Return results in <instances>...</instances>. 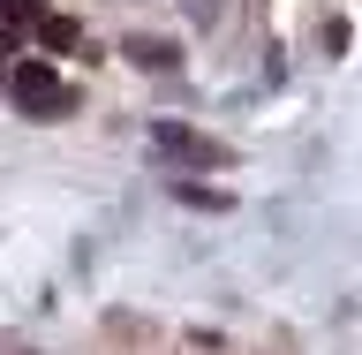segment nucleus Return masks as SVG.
I'll list each match as a JSON object with an SVG mask.
<instances>
[{"mask_svg":"<svg viewBox=\"0 0 362 355\" xmlns=\"http://www.w3.org/2000/svg\"><path fill=\"white\" fill-rule=\"evenodd\" d=\"M38 38L53 45V53H76V45H83V23L76 16H38Z\"/></svg>","mask_w":362,"mask_h":355,"instance_id":"20e7f679","label":"nucleus"},{"mask_svg":"<svg viewBox=\"0 0 362 355\" xmlns=\"http://www.w3.org/2000/svg\"><path fill=\"white\" fill-rule=\"evenodd\" d=\"M151 144L166 159H189V167H219V144L197 136V129H181V121H151Z\"/></svg>","mask_w":362,"mask_h":355,"instance_id":"f03ea898","label":"nucleus"},{"mask_svg":"<svg viewBox=\"0 0 362 355\" xmlns=\"http://www.w3.org/2000/svg\"><path fill=\"white\" fill-rule=\"evenodd\" d=\"M174 197H181V204H204V212H226V204H234L226 189H197V181H181Z\"/></svg>","mask_w":362,"mask_h":355,"instance_id":"39448f33","label":"nucleus"},{"mask_svg":"<svg viewBox=\"0 0 362 355\" xmlns=\"http://www.w3.org/2000/svg\"><path fill=\"white\" fill-rule=\"evenodd\" d=\"M8 91H16V106L30 113V121H61V113H76V91H68L45 61H16V84H8Z\"/></svg>","mask_w":362,"mask_h":355,"instance_id":"f257e3e1","label":"nucleus"},{"mask_svg":"<svg viewBox=\"0 0 362 355\" xmlns=\"http://www.w3.org/2000/svg\"><path fill=\"white\" fill-rule=\"evenodd\" d=\"M129 61L166 76V68H181V45H174V38H129Z\"/></svg>","mask_w":362,"mask_h":355,"instance_id":"7ed1b4c3","label":"nucleus"}]
</instances>
